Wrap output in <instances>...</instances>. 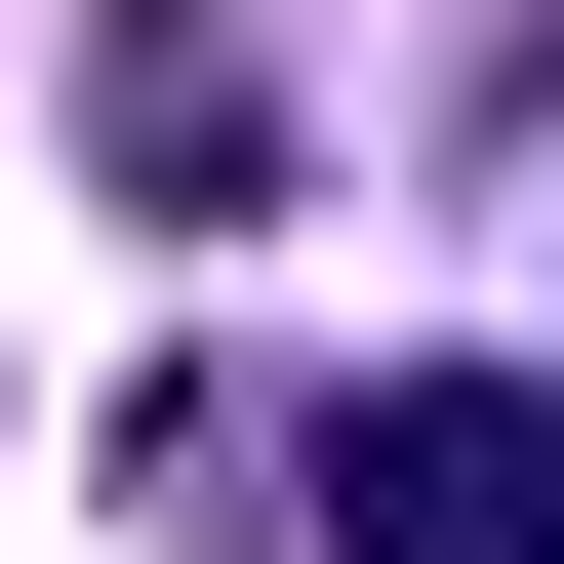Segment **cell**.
<instances>
[{"instance_id": "6da1fadb", "label": "cell", "mask_w": 564, "mask_h": 564, "mask_svg": "<svg viewBox=\"0 0 564 564\" xmlns=\"http://www.w3.org/2000/svg\"><path fill=\"white\" fill-rule=\"evenodd\" d=\"M323 524H364V564H564V403L524 364H403L364 444H323Z\"/></svg>"}, {"instance_id": "7a4b0ae2", "label": "cell", "mask_w": 564, "mask_h": 564, "mask_svg": "<svg viewBox=\"0 0 564 564\" xmlns=\"http://www.w3.org/2000/svg\"><path fill=\"white\" fill-rule=\"evenodd\" d=\"M82 121H121V202H162V242H242V202H282V82H242V0H121V41H82Z\"/></svg>"}]
</instances>
